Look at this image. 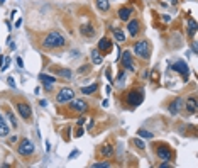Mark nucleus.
Returning <instances> with one entry per match:
<instances>
[{
	"label": "nucleus",
	"mask_w": 198,
	"mask_h": 168,
	"mask_svg": "<svg viewBox=\"0 0 198 168\" xmlns=\"http://www.w3.org/2000/svg\"><path fill=\"white\" fill-rule=\"evenodd\" d=\"M4 2H5V0H0V5H4Z\"/></svg>",
	"instance_id": "obj_35"
},
{
	"label": "nucleus",
	"mask_w": 198,
	"mask_h": 168,
	"mask_svg": "<svg viewBox=\"0 0 198 168\" xmlns=\"http://www.w3.org/2000/svg\"><path fill=\"white\" fill-rule=\"evenodd\" d=\"M120 61H122V65H124V68L129 70V71H134V70H136V65L132 61V53L130 51H122Z\"/></svg>",
	"instance_id": "obj_7"
},
{
	"label": "nucleus",
	"mask_w": 198,
	"mask_h": 168,
	"mask_svg": "<svg viewBox=\"0 0 198 168\" xmlns=\"http://www.w3.org/2000/svg\"><path fill=\"white\" fill-rule=\"evenodd\" d=\"M19 155H22V156H31V155H34V144L29 141V139H22L20 143H19V148H17Z\"/></svg>",
	"instance_id": "obj_4"
},
{
	"label": "nucleus",
	"mask_w": 198,
	"mask_h": 168,
	"mask_svg": "<svg viewBox=\"0 0 198 168\" xmlns=\"http://www.w3.org/2000/svg\"><path fill=\"white\" fill-rule=\"evenodd\" d=\"M149 43L147 41H137L136 44H134V55L137 56V58L141 59H147L149 58Z\"/></svg>",
	"instance_id": "obj_3"
},
{
	"label": "nucleus",
	"mask_w": 198,
	"mask_h": 168,
	"mask_svg": "<svg viewBox=\"0 0 198 168\" xmlns=\"http://www.w3.org/2000/svg\"><path fill=\"white\" fill-rule=\"evenodd\" d=\"M132 15V9L130 7H122L120 10H119V19L120 21H129Z\"/></svg>",
	"instance_id": "obj_14"
},
{
	"label": "nucleus",
	"mask_w": 198,
	"mask_h": 168,
	"mask_svg": "<svg viewBox=\"0 0 198 168\" xmlns=\"http://www.w3.org/2000/svg\"><path fill=\"white\" fill-rule=\"evenodd\" d=\"M90 56H92V63H93V65H102V55H100L98 49H92Z\"/></svg>",
	"instance_id": "obj_17"
},
{
	"label": "nucleus",
	"mask_w": 198,
	"mask_h": 168,
	"mask_svg": "<svg viewBox=\"0 0 198 168\" xmlns=\"http://www.w3.org/2000/svg\"><path fill=\"white\" fill-rule=\"evenodd\" d=\"M75 99V92L71 88H61L56 95V102L58 104H66V102H71Z\"/></svg>",
	"instance_id": "obj_5"
},
{
	"label": "nucleus",
	"mask_w": 198,
	"mask_h": 168,
	"mask_svg": "<svg viewBox=\"0 0 198 168\" xmlns=\"http://www.w3.org/2000/svg\"><path fill=\"white\" fill-rule=\"evenodd\" d=\"M64 44H66V39L59 32H56V31H51L49 34H46V37H44V41H42V46L48 48V49L61 48V46H64Z\"/></svg>",
	"instance_id": "obj_1"
},
{
	"label": "nucleus",
	"mask_w": 198,
	"mask_h": 168,
	"mask_svg": "<svg viewBox=\"0 0 198 168\" xmlns=\"http://www.w3.org/2000/svg\"><path fill=\"white\" fill-rule=\"evenodd\" d=\"M100 155L105 158H112L114 156V148L110 146V144H103L102 148H100Z\"/></svg>",
	"instance_id": "obj_16"
},
{
	"label": "nucleus",
	"mask_w": 198,
	"mask_h": 168,
	"mask_svg": "<svg viewBox=\"0 0 198 168\" xmlns=\"http://www.w3.org/2000/svg\"><path fill=\"white\" fill-rule=\"evenodd\" d=\"M114 36H115V39H117L119 43H122V41H125V36H124V32H122L120 29H115V31H114Z\"/></svg>",
	"instance_id": "obj_24"
},
{
	"label": "nucleus",
	"mask_w": 198,
	"mask_h": 168,
	"mask_svg": "<svg viewBox=\"0 0 198 168\" xmlns=\"http://www.w3.org/2000/svg\"><path fill=\"white\" fill-rule=\"evenodd\" d=\"M85 121H86L85 117H80V119H78V126H83V124H85Z\"/></svg>",
	"instance_id": "obj_32"
},
{
	"label": "nucleus",
	"mask_w": 198,
	"mask_h": 168,
	"mask_svg": "<svg viewBox=\"0 0 198 168\" xmlns=\"http://www.w3.org/2000/svg\"><path fill=\"white\" fill-rule=\"evenodd\" d=\"M7 83H9V85H10V87H12V88H14V87H15V83H14V78H10V77H9V78H7Z\"/></svg>",
	"instance_id": "obj_31"
},
{
	"label": "nucleus",
	"mask_w": 198,
	"mask_h": 168,
	"mask_svg": "<svg viewBox=\"0 0 198 168\" xmlns=\"http://www.w3.org/2000/svg\"><path fill=\"white\" fill-rule=\"evenodd\" d=\"M17 65L20 66V68H22V66H24V63H22V59H20V58H17Z\"/></svg>",
	"instance_id": "obj_34"
},
{
	"label": "nucleus",
	"mask_w": 198,
	"mask_h": 168,
	"mask_svg": "<svg viewBox=\"0 0 198 168\" xmlns=\"http://www.w3.org/2000/svg\"><path fill=\"white\" fill-rule=\"evenodd\" d=\"M39 80L44 83L46 90H51V88H53V83L56 82V78L51 77V75H39Z\"/></svg>",
	"instance_id": "obj_12"
},
{
	"label": "nucleus",
	"mask_w": 198,
	"mask_h": 168,
	"mask_svg": "<svg viewBox=\"0 0 198 168\" xmlns=\"http://www.w3.org/2000/svg\"><path fill=\"white\" fill-rule=\"evenodd\" d=\"M181 105H183V100H181V99H176L174 102L169 105V112H171V114H178V112H180V107H181Z\"/></svg>",
	"instance_id": "obj_19"
},
{
	"label": "nucleus",
	"mask_w": 198,
	"mask_h": 168,
	"mask_svg": "<svg viewBox=\"0 0 198 168\" xmlns=\"http://www.w3.org/2000/svg\"><path fill=\"white\" fill-rule=\"evenodd\" d=\"M59 77L68 78V80H70V78H71V71H70V70H61V71H59Z\"/></svg>",
	"instance_id": "obj_26"
},
{
	"label": "nucleus",
	"mask_w": 198,
	"mask_h": 168,
	"mask_svg": "<svg viewBox=\"0 0 198 168\" xmlns=\"http://www.w3.org/2000/svg\"><path fill=\"white\" fill-rule=\"evenodd\" d=\"M80 136H83V129L76 128V131H75V138H80Z\"/></svg>",
	"instance_id": "obj_30"
},
{
	"label": "nucleus",
	"mask_w": 198,
	"mask_h": 168,
	"mask_svg": "<svg viewBox=\"0 0 198 168\" xmlns=\"http://www.w3.org/2000/svg\"><path fill=\"white\" fill-rule=\"evenodd\" d=\"M127 31H129L130 36H137V34H139V21H129Z\"/></svg>",
	"instance_id": "obj_13"
},
{
	"label": "nucleus",
	"mask_w": 198,
	"mask_h": 168,
	"mask_svg": "<svg viewBox=\"0 0 198 168\" xmlns=\"http://www.w3.org/2000/svg\"><path fill=\"white\" fill-rule=\"evenodd\" d=\"M156 155H158L163 161H171L173 160V151H171V148H168L166 144H158V146H156Z\"/></svg>",
	"instance_id": "obj_6"
},
{
	"label": "nucleus",
	"mask_w": 198,
	"mask_h": 168,
	"mask_svg": "<svg viewBox=\"0 0 198 168\" xmlns=\"http://www.w3.org/2000/svg\"><path fill=\"white\" fill-rule=\"evenodd\" d=\"M139 136H142V138H146V139H151V138H152V134H151L149 131H139Z\"/></svg>",
	"instance_id": "obj_29"
},
{
	"label": "nucleus",
	"mask_w": 198,
	"mask_h": 168,
	"mask_svg": "<svg viewBox=\"0 0 198 168\" xmlns=\"http://www.w3.org/2000/svg\"><path fill=\"white\" fill-rule=\"evenodd\" d=\"M46 151H51V143L46 141Z\"/></svg>",
	"instance_id": "obj_33"
},
{
	"label": "nucleus",
	"mask_w": 198,
	"mask_h": 168,
	"mask_svg": "<svg viewBox=\"0 0 198 168\" xmlns=\"http://www.w3.org/2000/svg\"><path fill=\"white\" fill-rule=\"evenodd\" d=\"M97 90H98V85H97V83L90 85V87H83V88H81V92H83V94H86V95H92V94H95Z\"/></svg>",
	"instance_id": "obj_22"
},
{
	"label": "nucleus",
	"mask_w": 198,
	"mask_h": 168,
	"mask_svg": "<svg viewBox=\"0 0 198 168\" xmlns=\"http://www.w3.org/2000/svg\"><path fill=\"white\" fill-rule=\"evenodd\" d=\"M144 100V94L142 90H130L127 92V97H125V102H127V105L130 107V109H134V107L141 105Z\"/></svg>",
	"instance_id": "obj_2"
},
{
	"label": "nucleus",
	"mask_w": 198,
	"mask_h": 168,
	"mask_svg": "<svg viewBox=\"0 0 198 168\" xmlns=\"http://www.w3.org/2000/svg\"><path fill=\"white\" fill-rule=\"evenodd\" d=\"M7 134H9V126L5 124L4 117L0 116V138H5Z\"/></svg>",
	"instance_id": "obj_20"
},
{
	"label": "nucleus",
	"mask_w": 198,
	"mask_h": 168,
	"mask_svg": "<svg viewBox=\"0 0 198 168\" xmlns=\"http://www.w3.org/2000/svg\"><path fill=\"white\" fill-rule=\"evenodd\" d=\"M15 107H17V112L20 114V117H24V119H31L32 110H31V105L27 102H19Z\"/></svg>",
	"instance_id": "obj_8"
},
{
	"label": "nucleus",
	"mask_w": 198,
	"mask_h": 168,
	"mask_svg": "<svg viewBox=\"0 0 198 168\" xmlns=\"http://www.w3.org/2000/svg\"><path fill=\"white\" fill-rule=\"evenodd\" d=\"M7 117H9V119H10L12 126H17V121H15V117H14V114H12L10 110H7Z\"/></svg>",
	"instance_id": "obj_28"
},
{
	"label": "nucleus",
	"mask_w": 198,
	"mask_h": 168,
	"mask_svg": "<svg viewBox=\"0 0 198 168\" xmlns=\"http://www.w3.org/2000/svg\"><path fill=\"white\" fill-rule=\"evenodd\" d=\"M132 143H134V144H136L139 150H144V148H146V146H144V143L141 141V139H137V138H136V139H132Z\"/></svg>",
	"instance_id": "obj_27"
},
{
	"label": "nucleus",
	"mask_w": 198,
	"mask_h": 168,
	"mask_svg": "<svg viewBox=\"0 0 198 168\" xmlns=\"http://www.w3.org/2000/svg\"><path fill=\"white\" fill-rule=\"evenodd\" d=\"M186 107H188V112L195 114L196 112V99H195V97H188L186 99Z\"/></svg>",
	"instance_id": "obj_18"
},
{
	"label": "nucleus",
	"mask_w": 198,
	"mask_h": 168,
	"mask_svg": "<svg viewBox=\"0 0 198 168\" xmlns=\"http://www.w3.org/2000/svg\"><path fill=\"white\" fill-rule=\"evenodd\" d=\"M92 166L93 168H108L110 163H108V161H100V163H93Z\"/></svg>",
	"instance_id": "obj_25"
},
{
	"label": "nucleus",
	"mask_w": 198,
	"mask_h": 168,
	"mask_svg": "<svg viewBox=\"0 0 198 168\" xmlns=\"http://www.w3.org/2000/svg\"><path fill=\"white\" fill-rule=\"evenodd\" d=\"M86 107H88V104L85 102V100H73L71 102V105H70V109L73 110V112H78V114H81V112H85L86 110Z\"/></svg>",
	"instance_id": "obj_10"
},
{
	"label": "nucleus",
	"mask_w": 198,
	"mask_h": 168,
	"mask_svg": "<svg viewBox=\"0 0 198 168\" xmlns=\"http://www.w3.org/2000/svg\"><path fill=\"white\" fill-rule=\"evenodd\" d=\"M80 32L83 34L85 37H92L93 34H95V29H93V27L90 26V24H83V26L80 27Z\"/></svg>",
	"instance_id": "obj_15"
},
{
	"label": "nucleus",
	"mask_w": 198,
	"mask_h": 168,
	"mask_svg": "<svg viewBox=\"0 0 198 168\" xmlns=\"http://www.w3.org/2000/svg\"><path fill=\"white\" fill-rule=\"evenodd\" d=\"M98 51L103 53V55H108V53L112 51V41H110L108 37H102V39L98 41Z\"/></svg>",
	"instance_id": "obj_9"
},
{
	"label": "nucleus",
	"mask_w": 198,
	"mask_h": 168,
	"mask_svg": "<svg viewBox=\"0 0 198 168\" xmlns=\"http://www.w3.org/2000/svg\"><path fill=\"white\" fill-rule=\"evenodd\" d=\"M174 71H178V73H181L183 77H188V66H186V63L185 61H176V63H173V66H171Z\"/></svg>",
	"instance_id": "obj_11"
},
{
	"label": "nucleus",
	"mask_w": 198,
	"mask_h": 168,
	"mask_svg": "<svg viewBox=\"0 0 198 168\" xmlns=\"http://www.w3.org/2000/svg\"><path fill=\"white\" fill-rule=\"evenodd\" d=\"M195 32H196V22H195L193 19H190V21H188V34L193 37Z\"/></svg>",
	"instance_id": "obj_23"
},
{
	"label": "nucleus",
	"mask_w": 198,
	"mask_h": 168,
	"mask_svg": "<svg viewBox=\"0 0 198 168\" xmlns=\"http://www.w3.org/2000/svg\"><path fill=\"white\" fill-rule=\"evenodd\" d=\"M97 7H98V10L107 12L108 7H110V4H108V0H97Z\"/></svg>",
	"instance_id": "obj_21"
}]
</instances>
